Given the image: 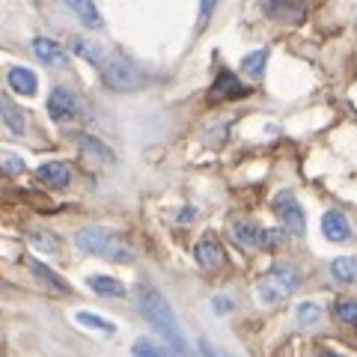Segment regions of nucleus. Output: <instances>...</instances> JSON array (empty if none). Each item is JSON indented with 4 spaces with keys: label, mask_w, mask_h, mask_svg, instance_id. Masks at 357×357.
<instances>
[{
    "label": "nucleus",
    "mask_w": 357,
    "mask_h": 357,
    "mask_svg": "<svg viewBox=\"0 0 357 357\" xmlns=\"http://www.w3.org/2000/svg\"><path fill=\"white\" fill-rule=\"evenodd\" d=\"M262 9H265V15L283 21V24H298L307 15V6L295 3V0H268V3H262Z\"/></svg>",
    "instance_id": "ddd939ff"
},
{
    "label": "nucleus",
    "mask_w": 357,
    "mask_h": 357,
    "mask_svg": "<svg viewBox=\"0 0 357 357\" xmlns=\"http://www.w3.org/2000/svg\"><path fill=\"white\" fill-rule=\"evenodd\" d=\"M30 244H33V248H36L39 253H57V250H60L57 236H54V232H48V229H33V232H30Z\"/></svg>",
    "instance_id": "a878e982"
},
{
    "label": "nucleus",
    "mask_w": 357,
    "mask_h": 357,
    "mask_svg": "<svg viewBox=\"0 0 357 357\" xmlns=\"http://www.w3.org/2000/svg\"><path fill=\"white\" fill-rule=\"evenodd\" d=\"M27 268H30V274L36 277V283H42V289H48L54 295H72V283L63 280L60 274H54L42 259H27Z\"/></svg>",
    "instance_id": "9d476101"
},
{
    "label": "nucleus",
    "mask_w": 357,
    "mask_h": 357,
    "mask_svg": "<svg viewBox=\"0 0 357 357\" xmlns=\"http://www.w3.org/2000/svg\"><path fill=\"white\" fill-rule=\"evenodd\" d=\"M250 93V86L248 84H241L238 81V75H232V72H218V77H215V84H211V89H208V96L211 98H218V102H232V98H244Z\"/></svg>",
    "instance_id": "6e6552de"
},
{
    "label": "nucleus",
    "mask_w": 357,
    "mask_h": 357,
    "mask_svg": "<svg viewBox=\"0 0 357 357\" xmlns=\"http://www.w3.org/2000/svg\"><path fill=\"white\" fill-rule=\"evenodd\" d=\"M102 81L114 93H134V89H143L149 84V75L134 60L122 57V54H110L102 66Z\"/></svg>",
    "instance_id": "20e7f679"
},
{
    "label": "nucleus",
    "mask_w": 357,
    "mask_h": 357,
    "mask_svg": "<svg viewBox=\"0 0 357 357\" xmlns=\"http://www.w3.org/2000/svg\"><path fill=\"white\" fill-rule=\"evenodd\" d=\"M265 66H268V48H256L241 60V72L248 77H253V81H259L265 75Z\"/></svg>",
    "instance_id": "5701e85b"
},
{
    "label": "nucleus",
    "mask_w": 357,
    "mask_h": 357,
    "mask_svg": "<svg viewBox=\"0 0 357 357\" xmlns=\"http://www.w3.org/2000/svg\"><path fill=\"white\" fill-rule=\"evenodd\" d=\"M194 215H197V208H194V206H188V208L178 211V218H176V220H178V223H191V220H194Z\"/></svg>",
    "instance_id": "7c9ffc66"
},
{
    "label": "nucleus",
    "mask_w": 357,
    "mask_h": 357,
    "mask_svg": "<svg viewBox=\"0 0 357 357\" xmlns=\"http://www.w3.org/2000/svg\"><path fill=\"white\" fill-rule=\"evenodd\" d=\"M321 232H325V238L333 244L354 241V229L342 211H325V215H321Z\"/></svg>",
    "instance_id": "1a4fd4ad"
},
{
    "label": "nucleus",
    "mask_w": 357,
    "mask_h": 357,
    "mask_svg": "<svg viewBox=\"0 0 357 357\" xmlns=\"http://www.w3.org/2000/svg\"><path fill=\"white\" fill-rule=\"evenodd\" d=\"M319 357H340V354H331V351H325V354H319Z\"/></svg>",
    "instance_id": "2f4dec72"
},
{
    "label": "nucleus",
    "mask_w": 357,
    "mask_h": 357,
    "mask_svg": "<svg viewBox=\"0 0 357 357\" xmlns=\"http://www.w3.org/2000/svg\"><path fill=\"white\" fill-rule=\"evenodd\" d=\"M137 307L143 312V319H146L149 325L173 345L176 354L188 351V342H185V333H182V328H178V321H176V312L170 307V301H167L158 289H152L149 283H140L137 286Z\"/></svg>",
    "instance_id": "f257e3e1"
},
{
    "label": "nucleus",
    "mask_w": 357,
    "mask_h": 357,
    "mask_svg": "<svg viewBox=\"0 0 357 357\" xmlns=\"http://www.w3.org/2000/svg\"><path fill=\"white\" fill-rule=\"evenodd\" d=\"M0 345H3V333H0Z\"/></svg>",
    "instance_id": "473e14b6"
},
{
    "label": "nucleus",
    "mask_w": 357,
    "mask_h": 357,
    "mask_svg": "<svg viewBox=\"0 0 357 357\" xmlns=\"http://www.w3.org/2000/svg\"><path fill=\"white\" fill-rule=\"evenodd\" d=\"M274 211H277V218H280V223L286 227L289 236H304L307 232V215H304V206L295 199L292 191H280L274 197Z\"/></svg>",
    "instance_id": "423d86ee"
},
{
    "label": "nucleus",
    "mask_w": 357,
    "mask_h": 357,
    "mask_svg": "<svg viewBox=\"0 0 357 357\" xmlns=\"http://www.w3.org/2000/svg\"><path fill=\"white\" fill-rule=\"evenodd\" d=\"M75 321H77L81 328H86V331L105 333V337L116 333V325H114V321H107V319H102V316H96V312H89V310H77V312H75Z\"/></svg>",
    "instance_id": "412c9836"
},
{
    "label": "nucleus",
    "mask_w": 357,
    "mask_h": 357,
    "mask_svg": "<svg viewBox=\"0 0 357 357\" xmlns=\"http://www.w3.org/2000/svg\"><path fill=\"white\" fill-rule=\"evenodd\" d=\"M69 9L84 21V27H89V30H98V27H102V15H98V9H96L93 3H86V0H72Z\"/></svg>",
    "instance_id": "b1692460"
},
{
    "label": "nucleus",
    "mask_w": 357,
    "mask_h": 357,
    "mask_svg": "<svg viewBox=\"0 0 357 357\" xmlns=\"http://www.w3.org/2000/svg\"><path fill=\"white\" fill-rule=\"evenodd\" d=\"M319 319H321V307L316 304V301H301V304L295 307V321L301 328H312Z\"/></svg>",
    "instance_id": "393cba45"
},
{
    "label": "nucleus",
    "mask_w": 357,
    "mask_h": 357,
    "mask_svg": "<svg viewBox=\"0 0 357 357\" xmlns=\"http://www.w3.org/2000/svg\"><path fill=\"white\" fill-rule=\"evenodd\" d=\"M0 170L9 173V176H18L24 173V158L18 152H9V149H0Z\"/></svg>",
    "instance_id": "bb28decb"
},
{
    "label": "nucleus",
    "mask_w": 357,
    "mask_h": 357,
    "mask_svg": "<svg viewBox=\"0 0 357 357\" xmlns=\"http://www.w3.org/2000/svg\"><path fill=\"white\" fill-rule=\"evenodd\" d=\"M75 248L89 256H102L107 262H131L137 256L122 232H114L107 227H81L75 232Z\"/></svg>",
    "instance_id": "f03ea898"
},
{
    "label": "nucleus",
    "mask_w": 357,
    "mask_h": 357,
    "mask_svg": "<svg viewBox=\"0 0 357 357\" xmlns=\"http://www.w3.org/2000/svg\"><path fill=\"white\" fill-rule=\"evenodd\" d=\"M333 312H337V319H340V321H345V325H354V328H357V301L342 298V301H337Z\"/></svg>",
    "instance_id": "cd10ccee"
},
{
    "label": "nucleus",
    "mask_w": 357,
    "mask_h": 357,
    "mask_svg": "<svg viewBox=\"0 0 357 357\" xmlns=\"http://www.w3.org/2000/svg\"><path fill=\"white\" fill-rule=\"evenodd\" d=\"M197 349H199V354H203V357H229L227 351L218 349V345H215V342H208V340H199V342H197Z\"/></svg>",
    "instance_id": "c756f323"
},
{
    "label": "nucleus",
    "mask_w": 357,
    "mask_h": 357,
    "mask_svg": "<svg viewBox=\"0 0 357 357\" xmlns=\"http://www.w3.org/2000/svg\"><path fill=\"white\" fill-rule=\"evenodd\" d=\"M75 140L81 143V149H84L86 155H93V158H98L102 164H114V161H116L114 149H110L102 137H96V134H77Z\"/></svg>",
    "instance_id": "6ab92c4d"
},
{
    "label": "nucleus",
    "mask_w": 357,
    "mask_h": 357,
    "mask_svg": "<svg viewBox=\"0 0 357 357\" xmlns=\"http://www.w3.org/2000/svg\"><path fill=\"white\" fill-rule=\"evenodd\" d=\"M77 114V98L69 86H54L48 93V116L54 122H69Z\"/></svg>",
    "instance_id": "0eeeda50"
},
{
    "label": "nucleus",
    "mask_w": 357,
    "mask_h": 357,
    "mask_svg": "<svg viewBox=\"0 0 357 357\" xmlns=\"http://www.w3.org/2000/svg\"><path fill=\"white\" fill-rule=\"evenodd\" d=\"M331 274L340 283H357V256H340V259H333Z\"/></svg>",
    "instance_id": "4be33fe9"
},
{
    "label": "nucleus",
    "mask_w": 357,
    "mask_h": 357,
    "mask_svg": "<svg viewBox=\"0 0 357 357\" xmlns=\"http://www.w3.org/2000/svg\"><path fill=\"white\" fill-rule=\"evenodd\" d=\"M232 238H236L241 248H277V244L286 241L283 229H265L256 220H236L232 223Z\"/></svg>",
    "instance_id": "39448f33"
},
{
    "label": "nucleus",
    "mask_w": 357,
    "mask_h": 357,
    "mask_svg": "<svg viewBox=\"0 0 357 357\" xmlns=\"http://www.w3.org/2000/svg\"><path fill=\"white\" fill-rule=\"evenodd\" d=\"M211 310H215V316H229L236 310V301L227 295H218V298H211Z\"/></svg>",
    "instance_id": "c85d7f7f"
},
{
    "label": "nucleus",
    "mask_w": 357,
    "mask_h": 357,
    "mask_svg": "<svg viewBox=\"0 0 357 357\" xmlns=\"http://www.w3.org/2000/svg\"><path fill=\"white\" fill-rule=\"evenodd\" d=\"M33 54H36V60L42 63V66H66V48L60 42H54V39H48V36H36L33 39Z\"/></svg>",
    "instance_id": "2eb2a0df"
},
{
    "label": "nucleus",
    "mask_w": 357,
    "mask_h": 357,
    "mask_svg": "<svg viewBox=\"0 0 357 357\" xmlns=\"http://www.w3.org/2000/svg\"><path fill=\"white\" fill-rule=\"evenodd\" d=\"M194 259L203 265V268H223V262H227V253H223V248H220V241L211 236V232H206L203 238L197 241V248H194Z\"/></svg>",
    "instance_id": "f8f14e48"
},
{
    "label": "nucleus",
    "mask_w": 357,
    "mask_h": 357,
    "mask_svg": "<svg viewBox=\"0 0 357 357\" xmlns=\"http://www.w3.org/2000/svg\"><path fill=\"white\" fill-rule=\"evenodd\" d=\"M298 283H301V274L292 262H274L259 280H256V298H259L265 307H274L292 295Z\"/></svg>",
    "instance_id": "7ed1b4c3"
},
{
    "label": "nucleus",
    "mask_w": 357,
    "mask_h": 357,
    "mask_svg": "<svg viewBox=\"0 0 357 357\" xmlns=\"http://www.w3.org/2000/svg\"><path fill=\"white\" fill-rule=\"evenodd\" d=\"M86 286L93 289L98 298H126L128 295L126 283L116 280V277H107V274H89L86 277Z\"/></svg>",
    "instance_id": "dca6fc26"
},
{
    "label": "nucleus",
    "mask_w": 357,
    "mask_h": 357,
    "mask_svg": "<svg viewBox=\"0 0 357 357\" xmlns=\"http://www.w3.org/2000/svg\"><path fill=\"white\" fill-rule=\"evenodd\" d=\"M36 176L42 185L54 188V191H63V188L72 185V167L66 161H45L36 167Z\"/></svg>",
    "instance_id": "9b49d317"
},
{
    "label": "nucleus",
    "mask_w": 357,
    "mask_h": 357,
    "mask_svg": "<svg viewBox=\"0 0 357 357\" xmlns=\"http://www.w3.org/2000/svg\"><path fill=\"white\" fill-rule=\"evenodd\" d=\"M0 119H3V126L13 131V134H24L27 131L24 110H21L18 102H13L9 96H0Z\"/></svg>",
    "instance_id": "f3484780"
},
{
    "label": "nucleus",
    "mask_w": 357,
    "mask_h": 357,
    "mask_svg": "<svg viewBox=\"0 0 357 357\" xmlns=\"http://www.w3.org/2000/svg\"><path fill=\"white\" fill-rule=\"evenodd\" d=\"M6 84L13 93L30 98V96H36V89H39V75L33 69H27V66H13L6 75Z\"/></svg>",
    "instance_id": "4468645a"
},
{
    "label": "nucleus",
    "mask_w": 357,
    "mask_h": 357,
    "mask_svg": "<svg viewBox=\"0 0 357 357\" xmlns=\"http://www.w3.org/2000/svg\"><path fill=\"white\" fill-rule=\"evenodd\" d=\"M131 357H182V354H176L170 345H164V342H155L152 337H140L131 345Z\"/></svg>",
    "instance_id": "aec40b11"
},
{
    "label": "nucleus",
    "mask_w": 357,
    "mask_h": 357,
    "mask_svg": "<svg viewBox=\"0 0 357 357\" xmlns=\"http://www.w3.org/2000/svg\"><path fill=\"white\" fill-rule=\"evenodd\" d=\"M72 51H75L81 60L93 63L96 69H102L105 60H107V54L102 51V45L93 42V39H86V36H72Z\"/></svg>",
    "instance_id": "a211bd4d"
}]
</instances>
